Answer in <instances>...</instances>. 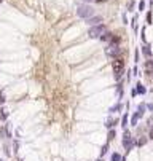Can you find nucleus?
<instances>
[{
  "label": "nucleus",
  "instance_id": "obj_30",
  "mask_svg": "<svg viewBox=\"0 0 153 161\" xmlns=\"http://www.w3.org/2000/svg\"><path fill=\"white\" fill-rule=\"evenodd\" d=\"M123 23H124V24H128V18H126V14H123Z\"/></svg>",
  "mask_w": 153,
  "mask_h": 161
},
{
  "label": "nucleus",
  "instance_id": "obj_1",
  "mask_svg": "<svg viewBox=\"0 0 153 161\" xmlns=\"http://www.w3.org/2000/svg\"><path fill=\"white\" fill-rule=\"evenodd\" d=\"M112 69H113V77L117 82H120L123 73H124V59L121 56L118 57H113V61H112Z\"/></svg>",
  "mask_w": 153,
  "mask_h": 161
},
{
  "label": "nucleus",
  "instance_id": "obj_14",
  "mask_svg": "<svg viewBox=\"0 0 153 161\" xmlns=\"http://www.w3.org/2000/svg\"><path fill=\"white\" fill-rule=\"evenodd\" d=\"M145 109H147V105H145V104H139V105H137V113H139L140 116H144Z\"/></svg>",
  "mask_w": 153,
  "mask_h": 161
},
{
  "label": "nucleus",
  "instance_id": "obj_8",
  "mask_svg": "<svg viewBox=\"0 0 153 161\" xmlns=\"http://www.w3.org/2000/svg\"><path fill=\"white\" fill-rule=\"evenodd\" d=\"M112 38H113V34H112L110 30H105V32L101 35L99 40H102V42H112Z\"/></svg>",
  "mask_w": 153,
  "mask_h": 161
},
{
  "label": "nucleus",
  "instance_id": "obj_11",
  "mask_svg": "<svg viewBox=\"0 0 153 161\" xmlns=\"http://www.w3.org/2000/svg\"><path fill=\"white\" fill-rule=\"evenodd\" d=\"M139 118H142V116H140V115L136 112V113H134V115L131 116V125H132V126H137V123H139Z\"/></svg>",
  "mask_w": 153,
  "mask_h": 161
},
{
  "label": "nucleus",
  "instance_id": "obj_16",
  "mask_svg": "<svg viewBox=\"0 0 153 161\" xmlns=\"http://www.w3.org/2000/svg\"><path fill=\"white\" fill-rule=\"evenodd\" d=\"M121 126H123V129H126V126H128V113H124L121 116Z\"/></svg>",
  "mask_w": 153,
  "mask_h": 161
},
{
  "label": "nucleus",
  "instance_id": "obj_9",
  "mask_svg": "<svg viewBox=\"0 0 153 161\" xmlns=\"http://www.w3.org/2000/svg\"><path fill=\"white\" fill-rule=\"evenodd\" d=\"M142 54H144L145 57H148V59H150V57H151V46L145 43V45L142 46Z\"/></svg>",
  "mask_w": 153,
  "mask_h": 161
},
{
  "label": "nucleus",
  "instance_id": "obj_4",
  "mask_svg": "<svg viewBox=\"0 0 153 161\" xmlns=\"http://www.w3.org/2000/svg\"><path fill=\"white\" fill-rule=\"evenodd\" d=\"M76 14L80 18H83V19H88V18L94 16V8L91 5H80L76 8Z\"/></svg>",
  "mask_w": 153,
  "mask_h": 161
},
{
  "label": "nucleus",
  "instance_id": "obj_35",
  "mask_svg": "<svg viewBox=\"0 0 153 161\" xmlns=\"http://www.w3.org/2000/svg\"><path fill=\"white\" fill-rule=\"evenodd\" d=\"M151 2H153V0H151Z\"/></svg>",
  "mask_w": 153,
  "mask_h": 161
},
{
  "label": "nucleus",
  "instance_id": "obj_27",
  "mask_svg": "<svg viewBox=\"0 0 153 161\" xmlns=\"http://www.w3.org/2000/svg\"><path fill=\"white\" fill-rule=\"evenodd\" d=\"M134 59H136V62H139V50L136 51V56H134Z\"/></svg>",
  "mask_w": 153,
  "mask_h": 161
},
{
  "label": "nucleus",
  "instance_id": "obj_20",
  "mask_svg": "<svg viewBox=\"0 0 153 161\" xmlns=\"http://www.w3.org/2000/svg\"><path fill=\"white\" fill-rule=\"evenodd\" d=\"M0 112H2V113H0V118H2V120H7V118H8V112H7V109H2Z\"/></svg>",
  "mask_w": 153,
  "mask_h": 161
},
{
  "label": "nucleus",
  "instance_id": "obj_21",
  "mask_svg": "<svg viewBox=\"0 0 153 161\" xmlns=\"http://www.w3.org/2000/svg\"><path fill=\"white\" fill-rule=\"evenodd\" d=\"M131 26H132V29H134V30H137V16H134V18H132Z\"/></svg>",
  "mask_w": 153,
  "mask_h": 161
},
{
  "label": "nucleus",
  "instance_id": "obj_28",
  "mask_svg": "<svg viewBox=\"0 0 153 161\" xmlns=\"http://www.w3.org/2000/svg\"><path fill=\"white\" fill-rule=\"evenodd\" d=\"M147 109H148L150 112H153V104H148V105H147Z\"/></svg>",
  "mask_w": 153,
  "mask_h": 161
},
{
  "label": "nucleus",
  "instance_id": "obj_22",
  "mask_svg": "<svg viewBox=\"0 0 153 161\" xmlns=\"http://www.w3.org/2000/svg\"><path fill=\"white\" fill-rule=\"evenodd\" d=\"M107 152H108V142H107V144H105V145H104V147L101 148V156H104V155H105Z\"/></svg>",
  "mask_w": 153,
  "mask_h": 161
},
{
  "label": "nucleus",
  "instance_id": "obj_19",
  "mask_svg": "<svg viewBox=\"0 0 153 161\" xmlns=\"http://www.w3.org/2000/svg\"><path fill=\"white\" fill-rule=\"evenodd\" d=\"M5 100H7V99H5V91L2 89V91H0V105H3Z\"/></svg>",
  "mask_w": 153,
  "mask_h": 161
},
{
  "label": "nucleus",
  "instance_id": "obj_31",
  "mask_svg": "<svg viewBox=\"0 0 153 161\" xmlns=\"http://www.w3.org/2000/svg\"><path fill=\"white\" fill-rule=\"evenodd\" d=\"M150 139H153V129L150 131Z\"/></svg>",
  "mask_w": 153,
  "mask_h": 161
},
{
  "label": "nucleus",
  "instance_id": "obj_17",
  "mask_svg": "<svg viewBox=\"0 0 153 161\" xmlns=\"http://www.w3.org/2000/svg\"><path fill=\"white\" fill-rule=\"evenodd\" d=\"M121 158H123V156H121L120 153L115 152V153H112V158H110V159H112V161H121Z\"/></svg>",
  "mask_w": 153,
  "mask_h": 161
},
{
  "label": "nucleus",
  "instance_id": "obj_15",
  "mask_svg": "<svg viewBox=\"0 0 153 161\" xmlns=\"http://www.w3.org/2000/svg\"><path fill=\"white\" fill-rule=\"evenodd\" d=\"M120 110H121V104H117V105H113V107L108 110V113L113 115V113H117V112H120Z\"/></svg>",
  "mask_w": 153,
  "mask_h": 161
},
{
  "label": "nucleus",
  "instance_id": "obj_12",
  "mask_svg": "<svg viewBox=\"0 0 153 161\" xmlns=\"http://www.w3.org/2000/svg\"><path fill=\"white\" fill-rule=\"evenodd\" d=\"M115 137H117V131H115V129L112 128V129L108 131V136H107V142L110 144V142H112V140H113Z\"/></svg>",
  "mask_w": 153,
  "mask_h": 161
},
{
  "label": "nucleus",
  "instance_id": "obj_33",
  "mask_svg": "<svg viewBox=\"0 0 153 161\" xmlns=\"http://www.w3.org/2000/svg\"><path fill=\"white\" fill-rule=\"evenodd\" d=\"M97 161H104V159H97Z\"/></svg>",
  "mask_w": 153,
  "mask_h": 161
},
{
  "label": "nucleus",
  "instance_id": "obj_3",
  "mask_svg": "<svg viewBox=\"0 0 153 161\" xmlns=\"http://www.w3.org/2000/svg\"><path fill=\"white\" fill-rule=\"evenodd\" d=\"M105 54L108 57H118L121 56V48H120V43H115V42H108L107 48H105Z\"/></svg>",
  "mask_w": 153,
  "mask_h": 161
},
{
  "label": "nucleus",
  "instance_id": "obj_34",
  "mask_svg": "<svg viewBox=\"0 0 153 161\" xmlns=\"http://www.w3.org/2000/svg\"><path fill=\"white\" fill-rule=\"evenodd\" d=\"M0 161H3V159H0Z\"/></svg>",
  "mask_w": 153,
  "mask_h": 161
},
{
  "label": "nucleus",
  "instance_id": "obj_32",
  "mask_svg": "<svg viewBox=\"0 0 153 161\" xmlns=\"http://www.w3.org/2000/svg\"><path fill=\"white\" fill-rule=\"evenodd\" d=\"M121 161H126V159H124V158H121Z\"/></svg>",
  "mask_w": 153,
  "mask_h": 161
},
{
  "label": "nucleus",
  "instance_id": "obj_29",
  "mask_svg": "<svg viewBox=\"0 0 153 161\" xmlns=\"http://www.w3.org/2000/svg\"><path fill=\"white\" fill-rule=\"evenodd\" d=\"M131 96H137V91H136V88H134V89L131 91Z\"/></svg>",
  "mask_w": 153,
  "mask_h": 161
},
{
  "label": "nucleus",
  "instance_id": "obj_23",
  "mask_svg": "<svg viewBox=\"0 0 153 161\" xmlns=\"http://www.w3.org/2000/svg\"><path fill=\"white\" fill-rule=\"evenodd\" d=\"M3 152H5V155H7V156H11V152H10L8 144H5V145H3Z\"/></svg>",
  "mask_w": 153,
  "mask_h": 161
},
{
  "label": "nucleus",
  "instance_id": "obj_6",
  "mask_svg": "<svg viewBox=\"0 0 153 161\" xmlns=\"http://www.w3.org/2000/svg\"><path fill=\"white\" fill-rule=\"evenodd\" d=\"M101 23H104V18L99 16V14H94V16H91V18L86 19V24H88V26H97V24H101Z\"/></svg>",
  "mask_w": 153,
  "mask_h": 161
},
{
  "label": "nucleus",
  "instance_id": "obj_7",
  "mask_svg": "<svg viewBox=\"0 0 153 161\" xmlns=\"http://www.w3.org/2000/svg\"><path fill=\"white\" fill-rule=\"evenodd\" d=\"M0 137H2V139H11V131H10L8 125L0 128Z\"/></svg>",
  "mask_w": 153,
  "mask_h": 161
},
{
  "label": "nucleus",
  "instance_id": "obj_10",
  "mask_svg": "<svg viewBox=\"0 0 153 161\" xmlns=\"http://www.w3.org/2000/svg\"><path fill=\"white\" fill-rule=\"evenodd\" d=\"M136 91H137V94H142V96H144V94L147 93V88H145L140 82H137V83H136Z\"/></svg>",
  "mask_w": 153,
  "mask_h": 161
},
{
  "label": "nucleus",
  "instance_id": "obj_24",
  "mask_svg": "<svg viewBox=\"0 0 153 161\" xmlns=\"http://www.w3.org/2000/svg\"><path fill=\"white\" fill-rule=\"evenodd\" d=\"M145 10V0H140L139 2V11H144Z\"/></svg>",
  "mask_w": 153,
  "mask_h": 161
},
{
  "label": "nucleus",
  "instance_id": "obj_26",
  "mask_svg": "<svg viewBox=\"0 0 153 161\" xmlns=\"http://www.w3.org/2000/svg\"><path fill=\"white\" fill-rule=\"evenodd\" d=\"M137 72H139V69H137V67H134V69H132V75H139Z\"/></svg>",
  "mask_w": 153,
  "mask_h": 161
},
{
  "label": "nucleus",
  "instance_id": "obj_13",
  "mask_svg": "<svg viewBox=\"0 0 153 161\" xmlns=\"http://www.w3.org/2000/svg\"><path fill=\"white\" fill-rule=\"evenodd\" d=\"M115 125H118V121H117V120H113V118H108V120H107V125H105V126H107L108 129H112V128H113Z\"/></svg>",
  "mask_w": 153,
  "mask_h": 161
},
{
  "label": "nucleus",
  "instance_id": "obj_5",
  "mask_svg": "<svg viewBox=\"0 0 153 161\" xmlns=\"http://www.w3.org/2000/svg\"><path fill=\"white\" fill-rule=\"evenodd\" d=\"M134 144H136V142H134V137H131V132L128 129H124V134H123V147L126 148V152L132 150Z\"/></svg>",
  "mask_w": 153,
  "mask_h": 161
},
{
  "label": "nucleus",
  "instance_id": "obj_25",
  "mask_svg": "<svg viewBox=\"0 0 153 161\" xmlns=\"http://www.w3.org/2000/svg\"><path fill=\"white\" fill-rule=\"evenodd\" d=\"M147 24H148V26H150V24H153V23H151V11H148V13H147Z\"/></svg>",
  "mask_w": 153,
  "mask_h": 161
},
{
  "label": "nucleus",
  "instance_id": "obj_2",
  "mask_svg": "<svg viewBox=\"0 0 153 161\" xmlns=\"http://www.w3.org/2000/svg\"><path fill=\"white\" fill-rule=\"evenodd\" d=\"M107 30V26L104 23L97 24V26H91L89 30H88V37L89 38H101V35Z\"/></svg>",
  "mask_w": 153,
  "mask_h": 161
},
{
  "label": "nucleus",
  "instance_id": "obj_18",
  "mask_svg": "<svg viewBox=\"0 0 153 161\" xmlns=\"http://www.w3.org/2000/svg\"><path fill=\"white\" fill-rule=\"evenodd\" d=\"M147 142H148V139H147V137H142V139H139V140H137V145H139V147H144Z\"/></svg>",
  "mask_w": 153,
  "mask_h": 161
}]
</instances>
